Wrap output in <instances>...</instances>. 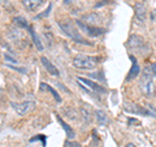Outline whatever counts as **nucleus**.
I'll return each instance as SVG.
<instances>
[{
	"label": "nucleus",
	"instance_id": "nucleus-1",
	"mask_svg": "<svg viewBox=\"0 0 156 147\" xmlns=\"http://www.w3.org/2000/svg\"><path fill=\"white\" fill-rule=\"evenodd\" d=\"M99 57L98 56H89V55H77L73 59V65L78 69L83 70H91L98 66Z\"/></svg>",
	"mask_w": 156,
	"mask_h": 147
},
{
	"label": "nucleus",
	"instance_id": "nucleus-2",
	"mask_svg": "<svg viewBox=\"0 0 156 147\" xmlns=\"http://www.w3.org/2000/svg\"><path fill=\"white\" fill-rule=\"evenodd\" d=\"M139 87L142 92L146 96H154L155 94V86H154V80H152V72H151V66L146 68L143 70L142 78L139 82Z\"/></svg>",
	"mask_w": 156,
	"mask_h": 147
},
{
	"label": "nucleus",
	"instance_id": "nucleus-3",
	"mask_svg": "<svg viewBox=\"0 0 156 147\" xmlns=\"http://www.w3.org/2000/svg\"><path fill=\"white\" fill-rule=\"evenodd\" d=\"M58 26L61 27V30L64 31L68 37H70L72 39H74L76 42H80V43H82V45H86V46L91 45L90 42H87L86 39L81 35L80 31L76 30V27L73 26V23L70 21H58Z\"/></svg>",
	"mask_w": 156,
	"mask_h": 147
},
{
	"label": "nucleus",
	"instance_id": "nucleus-4",
	"mask_svg": "<svg viewBox=\"0 0 156 147\" xmlns=\"http://www.w3.org/2000/svg\"><path fill=\"white\" fill-rule=\"evenodd\" d=\"M11 104H12V108L16 111L17 115L25 116L35 107V102L34 100H25L22 103H11Z\"/></svg>",
	"mask_w": 156,
	"mask_h": 147
},
{
	"label": "nucleus",
	"instance_id": "nucleus-5",
	"mask_svg": "<svg viewBox=\"0 0 156 147\" xmlns=\"http://www.w3.org/2000/svg\"><path fill=\"white\" fill-rule=\"evenodd\" d=\"M124 109L129 113H133V115H142V116H152V111L147 109L144 107L139 106V104H134V103H130V104H126L124 107Z\"/></svg>",
	"mask_w": 156,
	"mask_h": 147
},
{
	"label": "nucleus",
	"instance_id": "nucleus-6",
	"mask_svg": "<svg viewBox=\"0 0 156 147\" xmlns=\"http://www.w3.org/2000/svg\"><path fill=\"white\" fill-rule=\"evenodd\" d=\"M77 81H80V82H82V83H85V85L89 87V89H91L92 91L98 92V94H105V92H107V89H105V87H103L101 85H98L96 82L91 81V80H87V78L78 77V78H77Z\"/></svg>",
	"mask_w": 156,
	"mask_h": 147
},
{
	"label": "nucleus",
	"instance_id": "nucleus-7",
	"mask_svg": "<svg viewBox=\"0 0 156 147\" xmlns=\"http://www.w3.org/2000/svg\"><path fill=\"white\" fill-rule=\"evenodd\" d=\"M77 25L80 26L82 30H83L86 34H89L91 37H98L100 35V34H103L105 30L104 29H100V27H94V26H90V25H86L82 21H77Z\"/></svg>",
	"mask_w": 156,
	"mask_h": 147
},
{
	"label": "nucleus",
	"instance_id": "nucleus-8",
	"mask_svg": "<svg viewBox=\"0 0 156 147\" xmlns=\"http://www.w3.org/2000/svg\"><path fill=\"white\" fill-rule=\"evenodd\" d=\"M128 45L130 48L133 50H143L144 47V41L142 37H138V35H131L128 41Z\"/></svg>",
	"mask_w": 156,
	"mask_h": 147
},
{
	"label": "nucleus",
	"instance_id": "nucleus-9",
	"mask_svg": "<svg viewBox=\"0 0 156 147\" xmlns=\"http://www.w3.org/2000/svg\"><path fill=\"white\" fill-rule=\"evenodd\" d=\"M41 61H42L43 66L46 68V70H47L48 73H50L51 76H57V77L60 76V72H58V69H57V68H56L55 65L52 64V63H51L50 60H48V59H47L46 56H42V57H41Z\"/></svg>",
	"mask_w": 156,
	"mask_h": 147
},
{
	"label": "nucleus",
	"instance_id": "nucleus-10",
	"mask_svg": "<svg viewBox=\"0 0 156 147\" xmlns=\"http://www.w3.org/2000/svg\"><path fill=\"white\" fill-rule=\"evenodd\" d=\"M130 60L133 61V65H131V69L129 70V74H128V77H126V81L133 80V78H135V77L140 73V68H139V65H138V63H136V59H135L133 55H131V56H130Z\"/></svg>",
	"mask_w": 156,
	"mask_h": 147
},
{
	"label": "nucleus",
	"instance_id": "nucleus-11",
	"mask_svg": "<svg viewBox=\"0 0 156 147\" xmlns=\"http://www.w3.org/2000/svg\"><path fill=\"white\" fill-rule=\"evenodd\" d=\"M43 3H44V0H22V4L23 7H25L27 11H37V9L43 5Z\"/></svg>",
	"mask_w": 156,
	"mask_h": 147
},
{
	"label": "nucleus",
	"instance_id": "nucleus-12",
	"mask_svg": "<svg viewBox=\"0 0 156 147\" xmlns=\"http://www.w3.org/2000/svg\"><path fill=\"white\" fill-rule=\"evenodd\" d=\"M135 17L140 23H143L146 21V8L142 3L135 4Z\"/></svg>",
	"mask_w": 156,
	"mask_h": 147
},
{
	"label": "nucleus",
	"instance_id": "nucleus-13",
	"mask_svg": "<svg viewBox=\"0 0 156 147\" xmlns=\"http://www.w3.org/2000/svg\"><path fill=\"white\" fill-rule=\"evenodd\" d=\"M56 120H57L58 122H60V125L62 126V129H64V130L66 131V134H68V138H74V135H76L74 130H73V129L70 128V126L68 125L66 122H65L64 120L61 119V116H60V115H56Z\"/></svg>",
	"mask_w": 156,
	"mask_h": 147
},
{
	"label": "nucleus",
	"instance_id": "nucleus-14",
	"mask_svg": "<svg viewBox=\"0 0 156 147\" xmlns=\"http://www.w3.org/2000/svg\"><path fill=\"white\" fill-rule=\"evenodd\" d=\"M41 90H46V91H48V92H51V95L55 98V99H56L58 103H61V96L58 95V92H57L55 89H52L50 85H47V83L42 82V83H41Z\"/></svg>",
	"mask_w": 156,
	"mask_h": 147
},
{
	"label": "nucleus",
	"instance_id": "nucleus-15",
	"mask_svg": "<svg viewBox=\"0 0 156 147\" xmlns=\"http://www.w3.org/2000/svg\"><path fill=\"white\" fill-rule=\"evenodd\" d=\"M96 120L99 122V125H105L108 122V116L103 111H96Z\"/></svg>",
	"mask_w": 156,
	"mask_h": 147
},
{
	"label": "nucleus",
	"instance_id": "nucleus-16",
	"mask_svg": "<svg viewBox=\"0 0 156 147\" xmlns=\"http://www.w3.org/2000/svg\"><path fill=\"white\" fill-rule=\"evenodd\" d=\"M29 33H30V35H31V38H33V41H34V45L37 46V48L39 51H42L43 50V46H42V43H41V41H39V38L37 37V34L34 33V30H33V27L30 26L29 27Z\"/></svg>",
	"mask_w": 156,
	"mask_h": 147
},
{
	"label": "nucleus",
	"instance_id": "nucleus-17",
	"mask_svg": "<svg viewBox=\"0 0 156 147\" xmlns=\"http://www.w3.org/2000/svg\"><path fill=\"white\" fill-rule=\"evenodd\" d=\"M13 22L16 23V25L23 27V29H27V30H29V27H30V25L27 23V21H26L25 18H22V17H16V18L13 20Z\"/></svg>",
	"mask_w": 156,
	"mask_h": 147
},
{
	"label": "nucleus",
	"instance_id": "nucleus-18",
	"mask_svg": "<svg viewBox=\"0 0 156 147\" xmlns=\"http://www.w3.org/2000/svg\"><path fill=\"white\" fill-rule=\"evenodd\" d=\"M64 147H81V145L78 142H74V141H66Z\"/></svg>",
	"mask_w": 156,
	"mask_h": 147
},
{
	"label": "nucleus",
	"instance_id": "nucleus-19",
	"mask_svg": "<svg viewBox=\"0 0 156 147\" xmlns=\"http://www.w3.org/2000/svg\"><path fill=\"white\" fill-rule=\"evenodd\" d=\"M82 115H83V119H85V121H86V122H87V121L90 122V120H91V117H90V112H87L85 108H82Z\"/></svg>",
	"mask_w": 156,
	"mask_h": 147
},
{
	"label": "nucleus",
	"instance_id": "nucleus-20",
	"mask_svg": "<svg viewBox=\"0 0 156 147\" xmlns=\"http://www.w3.org/2000/svg\"><path fill=\"white\" fill-rule=\"evenodd\" d=\"M51 8H52V5L50 4V7H48V9H47V11H44V13H42V14H38V18H41V17H44V16H48V13H50Z\"/></svg>",
	"mask_w": 156,
	"mask_h": 147
},
{
	"label": "nucleus",
	"instance_id": "nucleus-21",
	"mask_svg": "<svg viewBox=\"0 0 156 147\" xmlns=\"http://www.w3.org/2000/svg\"><path fill=\"white\" fill-rule=\"evenodd\" d=\"M151 72H152V74H154V76H156V63L151 65Z\"/></svg>",
	"mask_w": 156,
	"mask_h": 147
},
{
	"label": "nucleus",
	"instance_id": "nucleus-22",
	"mask_svg": "<svg viewBox=\"0 0 156 147\" xmlns=\"http://www.w3.org/2000/svg\"><path fill=\"white\" fill-rule=\"evenodd\" d=\"M129 124H139L138 120H134V119H130L129 120Z\"/></svg>",
	"mask_w": 156,
	"mask_h": 147
},
{
	"label": "nucleus",
	"instance_id": "nucleus-23",
	"mask_svg": "<svg viewBox=\"0 0 156 147\" xmlns=\"http://www.w3.org/2000/svg\"><path fill=\"white\" fill-rule=\"evenodd\" d=\"M125 147H135V145H133V143H128Z\"/></svg>",
	"mask_w": 156,
	"mask_h": 147
},
{
	"label": "nucleus",
	"instance_id": "nucleus-24",
	"mask_svg": "<svg viewBox=\"0 0 156 147\" xmlns=\"http://www.w3.org/2000/svg\"><path fill=\"white\" fill-rule=\"evenodd\" d=\"M64 2H65V3H70V2H72V0H64Z\"/></svg>",
	"mask_w": 156,
	"mask_h": 147
},
{
	"label": "nucleus",
	"instance_id": "nucleus-25",
	"mask_svg": "<svg viewBox=\"0 0 156 147\" xmlns=\"http://www.w3.org/2000/svg\"><path fill=\"white\" fill-rule=\"evenodd\" d=\"M3 2H7V0H0V3H3Z\"/></svg>",
	"mask_w": 156,
	"mask_h": 147
},
{
	"label": "nucleus",
	"instance_id": "nucleus-26",
	"mask_svg": "<svg viewBox=\"0 0 156 147\" xmlns=\"http://www.w3.org/2000/svg\"><path fill=\"white\" fill-rule=\"evenodd\" d=\"M155 16H156V14H155Z\"/></svg>",
	"mask_w": 156,
	"mask_h": 147
}]
</instances>
